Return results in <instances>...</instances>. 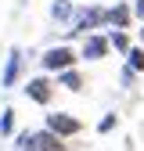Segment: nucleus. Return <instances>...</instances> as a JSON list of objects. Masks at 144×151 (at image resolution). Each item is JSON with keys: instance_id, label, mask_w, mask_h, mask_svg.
Listing matches in <instances>:
<instances>
[{"instance_id": "4", "label": "nucleus", "mask_w": 144, "mask_h": 151, "mask_svg": "<svg viewBox=\"0 0 144 151\" xmlns=\"http://www.w3.org/2000/svg\"><path fill=\"white\" fill-rule=\"evenodd\" d=\"M108 50H112L108 36H101V32H86V36H83V47H79V58H86V61H101V58H108Z\"/></svg>"}, {"instance_id": "10", "label": "nucleus", "mask_w": 144, "mask_h": 151, "mask_svg": "<svg viewBox=\"0 0 144 151\" xmlns=\"http://www.w3.org/2000/svg\"><path fill=\"white\" fill-rule=\"evenodd\" d=\"M108 43H112L119 54H126V50L133 47V43H130V36H126V29H112V32H108Z\"/></svg>"}, {"instance_id": "1", "label": "nucleus", "mask_w": 144, "mask_h": 151, "mask_svg": "<svg viewBox=\"0 0 144 151\" xmlns=\"http://www.w3.org/2000/svg\"><path fill=\"white\" fill-rule=\"evenodd\" d=\"M101 25H108V7H101V4H86V7H79L76 14H72L68 36H86V32H94V29H101Z\"/></svg>"}, {"instance_id": "2", "label": "nucleus", "mask_w": 144, "mask_h": 151, "mask_svg": "<svg viewBox=\"0 0 144 151\" xmlns=\"http://www.w3.org/2000/svg\"><path fill=\"white\" fill-rule=\"evenodd\" d=\"M76 61H79V54L72 50L68 43H58V47L43 50V58H40V65H43L47 72H61V68H72Z\"/></svg>"}, {"instance_id": "13", "label": "nucleus", "mask_w": 144, "mask_h": 151, "mask_svg": "<svg viewBox=\"0 0 144 151\" xmlns=\"http://www.w3.org/2000/svg\"><path fill=\"white\" fill-rule=\"evenodd\" d=\"M112 126H115V115H104V119H101V126H97V129H101V133H108V129H112Z\"/></svg>"}, {"instance_id": "15", "label": "nucleus", "mask_w": 144, "mask_h": 151, "mask_svg": "<svg viewBox=\"0 0 144 151\" xmlns=\"http://www.w3.org/2000/svg\"><path fill=\"white\" fill-rule=\"evenodd\" d=\"M140 43H144V29H140Z\"/></svg>"}, {"instance_id": "12", "label": "nucleus", "mask_w": 144, "mask_h": 151, "mask_svg": "<svg viewBox=\"0 0 144 151\" xmlns=\"http://www.w3.org/2000/svg\"><path fill=\"white\" fill-rule=\"evenodd\" d=\"M11 129H14V108H4V111H0V133H11Z\"/></svg>"}, {"instance_id": "5", "label": "nucleus", "mask_w": 144, "mask_h": 151, "mask_svg": "<svg viewBox=\"0 0 144 151\" xmlns=\"http://www.w3.org/2000/svg\"><path fill=\"white\" fill-rule=\"evenodd\" d=\"M47 129L58 133V137H76L83 129V122L76 115H68V111H54V115H47Z\"/></svg>"}, {"instance_id": "9", "label": "nucleus", "mask_w": 144, "mask_h": 151, "mask_svg": "<svg viewBox=\"0 0 144 151\" xmlns=\"http://www.w3.org/2000/svg\"><path fill=\"white\" fill-rule=\"evenodd\" d=\"M72 14H76L72 0H54V4H50V18H54V22H72Z\"/></svg>"}, {"instance_id": "8", "label": "nucleus", "mask_w": 144, "mask_h": 151, "mask_svg": "<svg viewBox=\"0 0 144 151\" xmlns=\"http://www.w3.org/2000/svg\"><path fill=\"white\" fill-rule=\"evenodd\" d=\"M58 86H65V90H72V93H79L86 83H83V72L76 68V65H72V68H61L58 72Z\"/></svg>"}, {"instance_id": "11", "label": "nucleus", "mask_w": 144, "mask_h": 151, "mask_svg": "<svg viewBox=\"0 0 144 151\" xmlns=\"http://www.w3.org/2000/svg\"><path fill=\"white\" fill-rule=\"evenodd\" d=\"M126 68H133V72H144V43L126 50Z\"/></svg>"}, {"instance_id": "6", "label": "nucleus", "mask_w": 144, "mask_h": 151, "mask_svg": "<svg viewBox=\"0 0 144 151\" xmlns=\"http://www.w3.org/2000/svg\"><path fill=\"white\" fill-rule=\"evenodd\" d=\"M25 97L36 101V104H50V97H54V83L47 79V76H36V79L25 83Z\"/></svg>"}, {"instance_id": "7", "label": "nucleus", "mask_w": 144, "mask_h": 151, "mask_svg": "<svg viewBox=\"0 0 144 151\" xmlns=\"http://www.w3.org/2000/svg\"><path fill=\"white\" fill-rule=\"evenodd\" d=\"M130 22H133V7L126 4V0H115V4L108 7V25L112 29H130Z\"/></svg>"}, {"instance_id": "3", "label": "nucleus", "mask_w": 144, "mask_h": 151, "mask_svg": "<svg viewBox=\"0 0 144 151\" xmlns=\"http://www.w3.org/2000/svg\"><path fill=\"white\" fill-rule=\"evenodd\" d=\"M22 68H25V54H22V47H11V50H7V58H4V72H0V86H4V90L18 86V79H22Z\"/></svg>"}, {"instance_id": "14", "label": "nucleus", "mask_w": 144, "mask_h": 151, "mask_svg": "<svg viewBox=\"0 0 144 151\" xmlns=\"http://www.w3.org/2000/svg\"><path fill=\"white\" fill-rule=\"evenodd\" d=\"M130 7H133V18H140V22H144V0H133Z\"/></svg>"}]
</instances>
